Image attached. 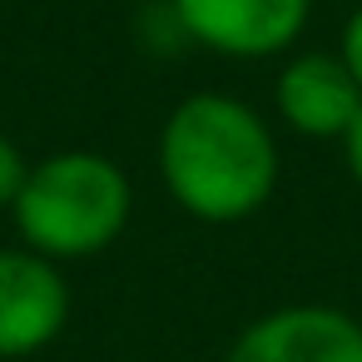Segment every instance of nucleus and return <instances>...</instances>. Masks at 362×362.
I'll list each match as a JSON object with an SVG mask.
<instances>
[{"label":"nucleus","mask_w":362,"mask_h":362,"mask_svg":"<svg viewBox=\"0 0 362 362\" xmlns=\"http://www.w3.org/2000/svg\"><path fill=\"white\" fill-rule=\"evenodd\" d=\"M273 105H278L283 124L298 129L303 139H342L347 124L362 110V85L352 80L342 55L308 50V55H293L278 70Z\"/></svg>","instance_id":"423d86ee"},{"label":"nucleus","mask_w":362,"mask_h":362,"mask_svg":"<svg viewBox=\"0 0 362 362\" xmlns=\"http://www.w3.org/2000/svg\"><path fill=\"white\" fill-rule=\"evenodd\" d=\"M25 174H30V164H25L21 144H16L11 134H0V209H11V204L21 199Z\"/></svg>","instance_id":"0eeeda50"},{"label":"nucleus","mask_w":362,"mask_h":362,"mask_svg":"<svg viewBox=\"0 0 362 362\" xmlns=\"http://www.w3.org/2000/svg\"><path fill=\"white\" fill-rule=\"evenodd\" d=\"M134 209L129 174L95 149H60L30 164L21 199L11 204L21 243L50 263L105 253Z\"/></svg>","instance_id":"f03ea898"},{"label":"nucleus","mask_w":362,"mask_h":362,"mask_svg":"<svg viewBox=\"0 0 362 362\" xmlns=\"http://www.w3.org/2000/svg\"><path fill=\"white\" fill-rule=\"evenodd\" d=\"M223 362H362V322L327 303H288L253 317Z\"/></svg>","instance_id":"20e7f679"},{"label":"nucleus","mask_w":362,"mask_h":362,"mask_svg":"<svg viewBox=\"0 0 362 362\" xmlns=\"http://www.w3.org/2000/svg\"><path fill=\"white\" fill-rule=\"evenodd\" d=\"M337 55H342V65L352 70V80L362 85V6L347 16V25H342V40H337Z\"/></svg>","instance_id":"6e6552de"},{"label":"nucleus","mask_w":362,"mask_h":362,"mask_svg":"<svg viewBox=\"0 0 362 362\" xmlns=\"http://www.w3.org/2000/svg\"><path fill=\"white\" fill-rule=\"evenodd\" d=\"M342 159H347V169H352V179H357V189H362V110H357V119H352L347 134H342Z\"/></svg>","instance_id":"1a4fd4ad"},{"label":"nucleus","mask_w":362,"mask_h":362,"mask_svg":"<svg viewBox=\"0 0 362 362\" xmlns=\"http://www.w3.org/2000/svg\"><path fill=\"white\" fill-rule=\"evenodd\" d=\"M313 16V0H174V21L189 40L233 60H268L288 50Z\"/></svg>","instance_id":"7ed1b4c3"},{"label":"nucleus","mask_w":362,"mask_h":362,"mask_svg":"<svg viewBox=\"0 0 362 362\" xmlns=\"http://www.w3.org/2000/svg\"><path fill=\"white\" fill-rule=\"evenodd\" d=\"M278 139L268 119L218 90L179 100L159 129V174L169 199L199 223L253 218L278 189Z\"/></svg>","instance_id":"f257e3e1"},{"label":"nucleus","mask_w":362,"mask_h":362,"mask_svg":"<svg viewBox=\"0 0 362 362\" xmlns=\"http://www.w3.org/2000/svg\"><path fill=\"white\" fill-rule=\"evenodd\" d=\"M70 322V283L65 273L30 253L0 248V357H30L50 347Z\"/></svg>","instance_id":"39448f33"},{"label":"nucleus","mask_w":362,"mask_h":362,"mask_svg":"<svg viewBox=\"0 0 362 362\" xmlns=\"http://www.w3.org/2000/svg\"><path fill=\"white\" fill-rule=\"evenodd\" d=\"M357 322H362V317H357Z\"/></svg>","instance_id":"9d476101"}]
</instances>
